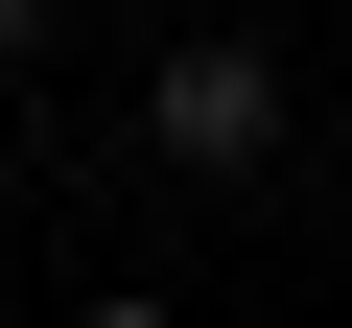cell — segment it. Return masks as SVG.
I'll return each instance as SVG.
<instances>
[{"instance_id": "7a4b0ae2", "label": "cell", "mask_w": 352, "mask_h": 328, "mask_svg": "<svg viewBox=\"0 0 352 328\" xmlns=\"http://www.w3.org/2000/svg\"><path fill=\"white\" fill-rule=\"evenodd\" d=\"M71 328H188V305H164V281H94V305H71Z\"/></svg>"}, {"instance_id": "6da1fadb", "label": "cell", "mask_w": 352, "mask_h": 328, "mask_svg": "<svg viewBox=\"0 0 352 328\" xmlns=\"http://www.w3.org/2000/svg\"><path fill=\"white\" fill-rule=\"evenodd\" d=\"M282 117H305V71H282L258 24H188V47L141 71V164H188V188H258Z\"/></svg>"}, {"instance_id": "3957f363", "label": "cell", "mask_w": 352, "mask_h": 328, "mask_svg": "<svg viewBox=\"0 0 352 328\" xmlns=\"http://www.w3.org/2000/svg\"><path fill=\"white\" fill-rule=\"evenodd\" d=\"M24 47H47V0H0V71H24Z\"/></svg>"}]
</instances>
